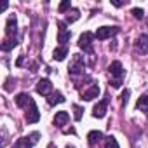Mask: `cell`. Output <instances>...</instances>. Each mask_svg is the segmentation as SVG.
Returning a JSON list of instances; mask_svg holds the SVG:
<instances>
[{"label": "cell", "mask_w": 148, "mask_h": 148, "mask_svg": "<svg viewBox=\"0 0 148 148\" xmlns=\"http://www.w3.org/2000/svg\"><path fill=\"white\" fill-rule=\"evenodd\" d=\"M84 68H86L84 56H80V54H73V61H71V64H70V68H68V73L75 77V75H80V73L84 71Z\"/></svg>", "instance_id": "obj_1"}, {"label": "cell", "mask_w": 148, "mask_h": 148, "mask_svg": "<svg viewBox=\"0 0 148 148\" xmlns=\"http://www.w3.org/2000/svg\"><path fill=\"white\" fill-rule=\"evenodd\" d=\"M38 138H40L38 132H32L30 136H23V138H19V139L14 143L12 148H32V146L38 141Z\"/></svg>", "instance_id": "obj_2"}, {"label": "cell", "mask_w": 148, "mask_h": 148, "mask_svg": "<svg viewBox=\"0 0 148 148\" xmlns=\"http://www.w3.org/2000/svg\"><path fill=\"white\" fill-rule=\"evenodd\" d=\"M92 38H94V35L91 32H84L79 38V47L84 49V52H87V54H92Z\"/></svg>", "instance_id": "obj_3"}, {"label": "cell", "mask_w": 148, "mask_h": 148, "mask_svg": "<svg viewBox=\"0 0 148 148\" xmlns=\"http://www.w3.org/2000/svg\"><path fill=\"white\" fill-rule=\"evenodd\" d=\"M117 33H119V28H117V26H101V28L96 30L94 37H96L98 40H106V38H110V37H113V35H117Z\"/></svg>", "instance_id": "obj_4"}, {"label": "cell", "mask_w": 148, "mask_h": 148, "mask_svg": "<svg viewBox=\"0 0 148 148\" xmlns=\"http://www.w3.org/2000/svg\"><path fill=\"white\" fill-rule=\"evenodd\" d=\"M108 71L112 73V77H115V80H122V77L125 75V70H124V66H122L120 61H113V63L110 64Z\"/></svg>", "instance_id": "obj_5"}, {"label": "cell", "mask_w": 148, "mask_h": 148, "mask_svg": "<svg viewBox=\"0 0 148 148\" xmlns=\"http://www.w3.org/2000/svg\"><path fill=\"white\" fill-rule=\"evenodd\" d=\"M37 92L42 96H51L52 94V84L49 79H42L37 82Z\"/></svg>", "instance_id": "obj_6"}, {"label": "cell", "mask_w": 148, "mask_h": 148, "mask_svg": "<svg viewBox=\"0 0 148 148\" xmlns=\"http://www.w3.org/2000/svg\"><path fill=\"white\" fill-rule=\"evenodd\" d=\"M58 26H59V30H58V42L61 45H66V42L71 38V32L66 30V25L64 23H58Z\"/></svg>", "instance_id": "obj_7"}, {"label": "cell", "mask_w": 148, "mask_h": 148, "mask_svg": "<svg viewBox=\"0 0 148 148\" xmlns=\"http://www.w3.org/2000/svg\"><path fill=\"white\" fill-rule=\"evenodd\" d=\"M40 120V112H38V106L35 105V101H32L30 105V110L26 112V122L28 124H35Z\"/></svg>", "instance_id": "obj_8"}, {"label": "cell", "mask_w": 148, "mask_h": 148, "mask_svg": "<svg viewBox=\"0 0 148 148\" xmlns=\"http://www.w3.org/2000/svg\"><path fill=\"white\" fill-rule=\"evenodd\" d=\"M5 33H7V38H16V33H18V21H16V16H11V18L7 19Z\"/></svg>", "instance_id": "obj_9"}, {"label": "cell", "mask_w": 148, "mask_h": 148, "mask_svg": "<svg viewBox=\"0 0 148 148\" xmlns=\"http://www.w3.org/2000/svg\"><path fill=\"white\" fill-rule=\"evenodd\" d=\"M106 106H108V98H106V99H103V101H99V103L94 106L92 115H94L96 119H103V117L106 115Z\"/></svg>", "instance_id": "obj_10"}, {"label": "cell", "mask_w": 148, "mask_h": 148, "mask_svg": "<svg viewBox=\"0 0 148 148\" xmlns=\"http://www.w3.org/2000/svg\"><path fill=\"white\" fill-rule=\"evenodd\" d=\"M136 49L139 51V54H146L148 52V35H139L136 40Z\"/></svg>", "instance_id": "obj_11"}, {"label": "cell", "mask_w": 148, "mask_h": 148, "mask_svg": "<svg viewBox=\"0 0 148 148\" xmlns=\"http://www.w3.org/2000/svg\"><path fill=\"white\" fill-rule=\"evenodd\" d=\"M70 120V115H68V112H58L56 115H54V125H58V127H63V125H66V122Z\"/></svg>", "instance_id": "obj_12"}, {"label": "cell", "mask_w": 148, "mask_h": 148, "mask_svg": "<svg viewBox=\"0 0 148 148\" xmlns=\"http://www.w3.org/2000/svg\"><path fill=\"white\" fill-rule=\"evenodd\" d=\"M32 96L30 94H26V92H21V94H18L16 96V105L19 106V108H25V106H28V105H32Z\"/></svg>", "instance_id": "obj_13"}, {"label": "cell", "mask_w": 148, "mask_h": 148, "mask_svg": "<svg viewBox=\"0 0 148 148\" xmlns=\"http://www.w3.org/2000/svg\"><path fill=\"white\" fill-rule=\"evenodd\" d=\"M98 96H99V87L98 86H92V87H89L87 91L82 92V99H86V101H91V99H94Z\"/></svg>", "instance_id": "obj_14"}, {"label": "cell", "mask_w": 148, "mask_h": 148, "mask_svg": "<svg viewBox=\"0 0 148 148\" xmlns=\"http://www.w3.org/2000/svg\"><path fill=\"white\" fill-rule=\"evenodd\" d=\"M66 56H68V47H66V45H59V47H56L54 52H52V58H54L56 61H63Z\"/></svg>", "instance_id": "obj_15"}, {"label": "cell", "mask_w": 148, "mask_h": 148, "mask_svg": "<svg viewBox=\"0 0 148 148\" xmlns=\"http://www.w3.org/2000/svg\"><path fill=\"white\" fill-rule=\"evenodd\" d=\"M47 103H49L51 106H54V105H61V103H64V96H63L59 91H56V92H52V94L47 98Z\"/></svg>", "instance_id": "obj_16"}, {"label": "cell", "mask_w": 148, "mask_h": 148, "mask_svg": "<svg viewBox=\"0 0 148 148\" xmlns=\"http://www.w3.org/2000/svg\"><path fill=\"white\" fill-rule=\"evenodd\" d=\"M101 139H103V132H101V131H91V132L87 134V141H89L91 146L98 145Z\"/></svg>", "instance_id": "obj_17"}, {"label": "cell", "mask_w": 148, "mask_h": 148, "mask_svg": "<svg viewBox=\"0 0 148 148\" xmlns=\"http://www.w3.org/2000/svg\"><path fill=\"white\" fill-rule=\"evenodd\" d=\"M136 108L138 110H141V112H148V96L146 94H143V96H139V99H138V103H136Z\"/></svg>", "instance_id": "obj_18"}, {"label": "cell", "mask_w": 148, "mask_h": 148, "mask_svg": "<svg viewBox=\"0 0 148 148\" xmlns=\"http://www.w3.org/2000/svg\"><path fill=\"white\" fill-rule=\"evenodd\" d=\"M18 45V38H5L4 42H2V51H11V49H14Z\"/></svg>", "instance_id": "obj_19"}, {"label": "cell", "mask_w": 148, "mask_h": 148, "mask_svg": "<svg viewBox=\"0 0 148 148\" xmlns=\"http://www.w3.org/2000/svg\"><path fill=\"white\" fill-rule=\"evenodd\" d=\"M79 18H80V11L79 9H70L68 16H66V23H73V21H77Z\"/></svg>", "instance_id": "obj_20"}, {"label": "cell", "mask_w": 148, "mask_h": 148, "mask_svg": "<svg viewBox=\"0 0 148 148\" xmlns=\"http://www.w3.org/2000/svg\"><path fill=\"white\" fill-rule=\"evenodd\" d=\"M73 112H75V113H73V117H75V120L79 122V120L82 119V112H84V108L79 106V105H73Z\"/></svg>", "instance_id": "obj_21"}, {"label": "cell", "mask_w": 148, "mask_h": 148, "mask_svg": "<svg viewBox=\"0 0 148 148\" xmlns=\"http://www.w3.org/2000/svg\"><path fill=\"white\" fill-rule=\"evenodd\" d=\"M105 148H120L119 146V143H117V139L113 138V136H108L106 138V146Z\"/></svg>", "instance_id": "obj_22"}, {"label": "cell", "mask_w": 148, "mask_h": 148, "mask_svg": "<svg viewBox=\"0 0 148 148\" xmlns=\"http://www.w3.org/2000/svg\"><path fill=\"white\" fill-rule=\"evenodd\" d=\"M131 14H132L136 19H143V18H145V11H143V9H139V7H134V9L131 11Z\"/></svg>", "instance_id": "obj_23"}, {"label": "cell", "mask_w": 148, "mask_h": 148, "mask_svg": "<svg viewBox=\"0 0 148 148\" xmlns=\"http://www.w3.org/2000/svg\"><path fill=\"white\" fill-rule=\"evenodd\" d=\"M70 7H71L70 0H63V2L59 4V7H58V11H59V12H66V11H70Z\"/></svg>", "instance_id": "obj_24"}, {"label": "cell", "mask_w": 148, "mask_h": 148, "mask_svg": "<svg viewBox=\"0 0 148 148\" xmlns=\"http://www.w3.org/2000/svg\"><path fill=\"white\" fill-rule=\"evenodd\" d=\"M129 94H131L129 89H125V91L122 92V105H127V101H129Z\"/></svg>", "instance_id": "obj_25"}, {"label": "cell", "mask_w": 148, "mask_h": 148, "mask_svg": "<svg viewBox=\"0 0 148 148\" xmlns=\"http://www.w3.org/2000/svg\"><path fill=\"white\" fill-rule=\"evenodd\" d=\"M112 5H115V7H122V5H125V2H119V0H112Z\"/></svg>", "instance_id": "obj_26"}, {"label": "cell", "mask_w": 148, "mask_h": 148, "mask_svg": "<svg viewBox=\"0 0 148 148\" xmlns=\"http://www.w3.org/2000/svg\"><path fill=\"white\" fill-rule=\"evenodd\" d=\"M23 61H25V58H23V56H19V58H18V61H16V66H21V64H23Z\"/></svg>", "instance_id": "obj_27"}, {"label": "cell", "mask_w": 148, "mask_h": 148, "mask_svg": "<svg viewBox=\"0 0 148 148\" xmlns=\"http://www.w3.org/2000/svg\"><path fill=\"white\" fill-rule=\"evenodd\" d=\"M7 7H9V4H7V2H4V4H2V5H0V11H5V9H7Z\"/></svg>", "instance_id": "obj_28"}, {"label": "cell", "mask_w": 148, "mask_h": 148, "mask_svg": "<svg viewBox=\"0 0 148 148\" xmlns=\"http://www.w3.org/2000/svg\"><path fill=\"white\" fill-rule=\"evenodd\" d=\"M64 148H75V146H71V145H66V146H64Z\"/></svg>", "instance_id": "obj_29"}]
</instances>
